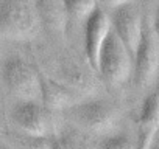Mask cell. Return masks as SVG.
Segmentation results:
<instances>
[{"instance_id": "cell-1", "label": "cell", "mask_w": 159, "mask_h": 149, "mask_svg": "<svg viewBox=\"0 0 159 149\" xmlns=\"http://www.w3.org/2000/svg\"><path fill=\"white\" fill-rule=\"evenodd\" d=\"M39 25L34 0H0V36L28 40L38 34Z\"/></svg>"}, {"instance_id": "cell-2", "label": "cell", "mask_w": 159, "mask_h": 149, "mask_svg": "<svg viewBox=\"0 0 159 149\" xmlns=\"http://www.w3.org/2000/svg\"><path fill=\"white\" fill-rule=\"evenodd\" d=\"M2 79L8 92L20 101H41V74L25 59L7 57L2 64Z\"/></svg>"}, {"instance_id": "cell-3", "label": "cell", "mask_w": 159, "mask_h": 149, "mask_svg": "<svg viewBox=\"0 0 159 149\" xmlns=\"http://www.w3.org/2000/svg\"><path fill=\"white\" fill-rule=\"evenodd\" d=\"M109 86L123 84L133 73V54L111 28L98 57V70Z\"/></svg>"}, {"instance_id": "cell-4", "label": "cell", "mask_w": 159, "mask_h": 149, "mask_svg": "<svg viewBox=\"0 0 159 149\" xmlns=\"http://www.w3.org/2000/svg\"><path fill=\"white\" fill-rule=\"evenodd\" d=\"M67 115L76 126L97 134L111 130L117 121L116 107L103 100L75 103L67 109Z\"/></svg>"}, {"instance_id": "cell-5", "label": "cell", "mask_w": 159, "mask_h": 149, "mask_svg": "<svg viewBox=\"0 0 159 149\" xmlns=\"http://www.w3.org/2000/svg\"><path fill=\"white\" fill-rule=\"evenodd\" d=\"M159 68V39L148 19L143 20V31L140 42L133 56L134 83L139 89L148 86Z\"/></svg>"}, {"instance_id": "cell-6", "label": "cell", "mask_w": 159, "mask_h": 149, "mask_svg": "<svg viewBox=\"0 0 159 149\" xmlns=\"http://www.w3.org/2000/svg\"><path fill=\"white\" fill-rule=\"evenodd\" d=\"M11 120L20 132L28 135L50 137L53 129L52 110L41 101H19L11 109Z\"/></svg>"}, {"instance_id": "cell-7", "label": "cell", "mask_w": 159, "mask_h": 149, "mask_svg": "<svg viewBox=\"0 0 159 149\" xmlns=\"http://www.w3.org/2000/svg\"><path fill=\"white\" fill-rule=\"evenodd\" d=\"M112 11L114 13L111 16V28L120 37V40L128 48V51L134 56L136 48L142 37L145 19L142 17L140 10L133 2L122 5Z\"/></svg>"}, {"instance_id": "cell-8", "label": "cell", "mask_w": 159, "mask_h": 149, "mask_svg": "<svg viewBox=\"0 0 159 149\" xmlns=\"http://www.w3.org/2000/svg\"><path fill=\"white\" fill-rule=\"evenodd\" d=\"M111 31V19L103 8H97L84 20V53L89 65L98 70V57L103 44Z\"/></svg>"}, {"instance_id": "cell-9", "label": "cell", "mask_w": 159, "mask_h": 149, "mask_svg": "<svg viewBox=\"0 0 159 149\" xmlns=\"http://www.w3.org/2000/svg\"><path fill=\"white\" fill-rule=\"evenodd\" d=\"M41 25L56 34H64L69 22L62 0H34Z\"/></svg>"}, {"instance_id": "cell-10", "label": "cell", "mask_w": 159, "mask_h": 149, "mask_svg": "<svg viewBox=\"0 0 159 149\" xmlns=\"http://www.w3.org/2000/svg\"><path fill=\"white\" fill-rule=\"evenodd\" d=\"M41 103L48 110H59V109H69L73 106V92L50 78L41 76Z\"/></svg>"}, {"instance_id": "cell-11", "label": "cell", "mask_w": 159, "mask_h": 149, "mask_svg": "<svg viewBox=\"0 0 159 149\" xmlns=\"http://www.w3.org/2000/svg\"><path fill=\"white\" fill-rule=\"evenodd\" d=\"M140 132H157L159 130V93L148 95L140 107L139 113Z\"/></svg>"}, {"instance_id": "cell-12", "label": "cell", "mask_w": 159, "mask_h": 149, "mask_svg": "<svg viewBox=\"0 0 159 149\" xmlns=\"http://www.w3.org/2000/svg\"><path fill=\"white\" fill-rule=\"evenodd\" d=\"M62 2L67 13V19L72 22L86 20L98 8L97 0H62Z\"/></svg>"}, {"instance_id": "cell-13", "label": "cell", "mask_w": 159, "mask_h": 149, "mask_svg": "<svg viewBox=\"0 0 159 149\" xmlns=\"http://www.w3.org/2000/svg\"><path fill=\"white\" fill-rule=\"evenodd\" d=\"M11 140L14 149H52L50 137H36L19 130L16 134H11Z\"/></svg>"}, {"instance_id": "cell-14", "label": "cell", "mask_w": 159, "mask_h": 149, "mask_svg": "<svg viewBox=\"0 0 159 149\" xmlns=\"http://www.w3.org/2000/svg\"><path fill=\"white\" fill-rule=\"evenodd\" d=\"M137 146L134 144V141L123 134H117V135H106L100 143H98V149H136Z\"/></svg>"}, {"instance_id": "cell-15", "label": "cell", "mask_w": 159, "mask_h": 149, "mask_svg": "<svg viewBox=\"0 0 159 149\" xmlns=\"http://www.w3.org/2000/svg\"><path fill=\"white\" fill-rule=\"evenodd\" d=\"M52 149H88V146L70 135H58L52 138Z\"/></svg>"}, {"instance_id": "cell-16", "label": "cell", "mask_w": 159, "mask_h": 149, "mask_svg": "<svg viewBox=\"0 0 159 149\" xmlns=\"http://www.w3.org/2000/svg\"><path fill=\"white\" fill-rule=\"evenodd\" d=\"M100 8H106V10H116L122 5H126V3H131L133 0H97Z\"/></svg>"}, {"instance_id": "cell-17", "label": "cell", "mask_w": 159, "mask_h": 149, "mask_svg": "<svg viewBox=\"0 0 159 149\" xmlns=\"http://www.w3.org/2000/svg\"><path fill=\"white\" fill-rule=\"evenodd\" d=\"M154 135H156L154 132H140V138H139V143H137L136 149H150Z\"/></svg>"}, {"instance_id": "cell-18", "label": "cell", "mask_w": 159, "mask_h": 149, "mask_svg": "<svg viewBox=\"0 0 159 149\" xmlns=\"http://www.w3.org/2000/svg\"><path fill=\"white\" fill-rule=\"evenodd\" d=\"M151 25H153V30H154V33H156V36L159 39V8L156 10V14H154V19H153Z\"/></svg>"}, {"instance_id": "cell-19", "label": "cell", "mask_w": 159, "mask_h": 149, "mask_svg": "<svg viewBox=\"0 0 159 149\" xmlns=\"http://www.w3.org/2000/svg\"><path fill=\"white\" fill-rule=\"evenodd\" d=\"M0 149H13L8 143H5V141H2V140H0Z\"/></svg>"}]
</instances>
